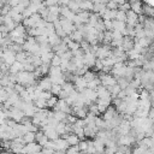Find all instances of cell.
<instances>
[{"mask_svg": "<svg viewBox=\"0 0 154 154\" xmlns=\"http://www.w3.org/2000/svg\"><path fill=\"white\" fill-rule=\"evenodd\" d=\"M99 78H100V81H101V84H102L103 87H106V88L113 87V85H117V84H118V83H117V78H116L114 76H112V75H106V73H103L102 71L99 72Z\"/></svg>", "mask_w": 154, "mask_h": 154, "instance_id": "obj_1", "label": "cell"}, {"mask_svg": "<svg viewBox=\"0 0 154 154\" xmlns=\"http://www.w3.org/2000/svg\"><path fill=\"white\" fill-rule=\"evenodd\" d=\"M0 58H1V60H2L6 65H8V66H12V65L17 61V60H16V53H13V52L10 51V49L1 51Z\"/></svg>", "mask_w": 154, "mask_h": 154, "instance_id": "obj_2", "label": "cell"}, {"mask_svg": "<svg viewBox=\"0 0 154 154\" xmlns=\"http://www.w3.org/2000/svg\"><path fill=\"white\" fill-rule=\"evenodd\" d=\"M52 81H51V77L49 76H45L43 78L38 79V84H37V88L42 91H51L52 89Z\"/></svg>", "mask_w": 154, "mask_h": 154, "instance_id": "obj_3", "label": "cell"}, {"mask_svg": "<svg viewBox=\"0 0 154 154\" xmlns=\"http://www.w3.org/2000/svg\"><path fill=\"white\" fill-rule=\"evenodd\" d=\"M134 143H137V142H136L135 136H132L131 134L125 135V136H119L118 140H117V144L118 146H128V147H130Z\"/></svg>", "mask_w": 154, "mask_h": 154, "instance_id": "obj_4", "label": "cell"}, {"mask_svg": "<svg viewBox=\"0 0 154 154\" xmlns=\"http://www.w3.org/2000/svg\"><path fill=\"white\" fill-rule=\"evenodd\" d=\"M83 59H84V65H87L88 67H94L97 58L90 51H87V52H84V58Z\"/></svg>", "mask_w": 154, "mask_h": 154, "instance_id": "obj_5", "label": "cell"}, {"mask_svg": "<svg viewBox=\"0 0 154 154\" xmlns=\"http://www.w3.org/2000/svg\"><path fill=\"white\" fill-rule=\"evenodd\" d=\"M70 148V144L67 143L66 140H63L61 137L57 141H54V149L55 152H66Z\"/></svg>", "mask_w": 154, "mask_h": 154, "instance_id": "obj_6", "label": "cell"}, {"mask_svg": "<svg viewBox=\"0 0 154 154\" xmlns=\"http://www.w3.org/2000/svg\"><path fill=\"white\" fill-rule=\"evenodd\" d=\"M75 88H76V90L78 91V93H83L87 88H88V82L83 78V77H81V76H78L77 77V79L75 81Z\"/></svg>", "mask_w": 154, "mask_h": 154, "instance_id": "obj_7", "label": "cell"}, {"mask_svg": "<svg viewBox=\"0 0 154 154\" xmlns=\"http://www.w3.org/2000/svg\"><path fill=\"white\" fill-rule=\"evenodd\" d=\"M119 113L117 112V109H116V107H113V106H109L108 107V109L106 111V113H103L102 116H101V118L105 120V122H111L116 116H118Z\"/></svg>", "mask_w": 154, "mask_h": 154, "instance_id": "obj_8", "label": "cell"}, {"mask_svg": "<svg viewBox=\"0 0 154 154\" xmlns=\"http://www.w3.org/2000/svg\"><path fill=\"white\" fill-rule=\"evenodd\" d=\"M24 117H25V114H24L23 111L17 109V108H14V107L11 108V119H13L14 122H17V123H22V120H23Z\"/></svg>", "mask_w": 154, "mask_h": 154, "instance_id": "obj_9", "label": "cell"}, {"mask_svg": "<svg viewBox=\"0 0 154 154\" xmlns=\"http://www.w3.org/2000/svg\"><path fill=\"white\" fill-rule=\"evenodd\" d=\"M83 94H84V95H85V97H87V99H89L93 103H94V102H96V101L99 100V95H97L96 90H93V89L87 88V89L83 91Z\"/></svg>", "mask_w": 154, "mask_h": 154, "instance_id": "obj_10", "label": "cell"}, {"mask_svg": "<svg viewBox=\"0 0 154 154\" xmlns=\"http://www.w3.org/2000/svg\"><path fill=\"white\" fill-rule=\"evenodd\" d=\"M130 5H131V10L134 12H136L138 16L144 14V12H143V4L142 2H140V1H130Z\"/></svg>", "mask_w": 154, "mask_h": 154, "instance_id": "obj_11", "label": "cell"}, {"mask_svg": "<svg viewBox=\"0 0 154 154\" xmlns=\"http://www.w3.org/2000/svg\"><path fill=\"white\" fill-rule=\"evenodd\" d=\"M63 42V40L57 35V34H54V35H51V36H48V43H49V46L53 48V47H57V46H59L60 43Z\"/></svg>", "mask_w": 154, "mask_h": 154, "instance_id": "obj_12", "label": "cell"}, {"mask_svg": "<svg viewBox=\"0 0 154 154\" xmlns=\"http://www.w3.org/2000/svg\"><path fill=\"white\" fill-rule=\"evenodd\" d=\"M67 143L70 144V147H75V146H78L79 144V142H81V140H79V137L77 136V135H75L73 132L72 134H69V137H67Z\"/></svg>", "mask_w": 154, "mask_h": 154, "instance_id": "obj_13", "label": "cell"}, {"mask_svg": "<svg viewBox=\"0 0 154 154\" xmlns=\"http://www.w3.org/2000/svg\"><path fill=\"white\" fill-rule=\"evenodd\" d=\"M137 146H142V147H144V148L149 149V148L154 147V143H153V141H152V137H144L141 142H138V143H137Z\"/></svg>", "mask_w": 154, "mask_h": 154, "instance_id": "obj_14", "label": "cell"}, {"mask_svg": "<svg viewBox=\"0 0 154 154\" xmlns=\"http://www.w3.org/2000/svg\"><path fill=\"white\" fill-rule=\"evenodd\" d=\"M73 13H79V12H82V10H81V7H79V1H70L69 2V6H67Z\"/></svg>", "mask_w": 154, "mask_h": 154, "instance_id": "obj_15", "label": "cell"}, {"mask_svg": "<svg viewBox=\"0 0 154 154\" xmlns=\"http://www.w3.org/2000/svg\"><path fill=\"white\" fill-rule=\"evenodd\" d=\"M143 12L149 18H153L154 17V7L152 5H149V4H144L143 5Z\"/></svg>", "mask_w": 154, "mask_h": 154, "instance_id": "obj_16", "label": "cell"}, {"mask_svg": "<svg viewBox=\"0 0 154 154\" xmlns=\"http://www.w3.org/2000/svg\"><path fill=\"white\" fill-rule=\"evenodd\" d=\"M125 29H126V23L119 22V20H113V30H118V31L123 32Z\"/></svg>", "mask_w": 154, "mask_h": 154, "instance_id": "obj_17", "label": "cell"}, {"mask_svg": "<svg viewBox=\"0 0 154 154\" xmlns=\"http://www.w3.org/2000/svg\"><path fill=\"white\" fill-rule=\"evenodd\" d=\"M70 38H71L72 41H76V42H78V43H81V42L84 40V36L82 35V32H81V31L76 30L75 32H72V34L70 35Z\"/></svg>", "mask_w": 154, "mask_h": 154, "instance_id": "obj_18", "label": "cell"}, {"mask_svg": "<svg viewBox=\"0 0 154 154\" xmlns=\"http://www.w3.org/2000/svg\"><path fill=\"white\" fill-rule=\"evenodd\" d=\"M107 89H108V91L111 93V96H112V99H117L118 94L122 91V88H120L118 84H117V85H113V87H108Z\"/></svg>", "mask_w": 154, "mask_h": 154, "instance_id": "obj_19", "label": "cell"}, {"mask_svg": "<svg viewBox=\"0 0 154 154\" xmlns=\"http://www.w3.org/2000/svg\"><path fill=\"white\" fill-rule=\"evenodd\" d=\"M23 138H24L25 144L34 143V142L36 141V134H35V132H28V134H25V135L23 136Z\"/></svg>", "mask_w": 154, "mask_h": 154, "instance_id": "obj_20", "label": "cell"}, {"mask_svg": "<svg viewBox=\"0 0 154 154\" xmlns=\"http://www.w3.org/2000/svg\"><path fill=\"white\" fill-rule=\"evenodd\" d=\"M54 55H55V53H54V52H49V53L42 54V55H41L42 63H43V64H49V65H51V61H52V59L54 58Z\"/></svg>", "mask_w": 154, "mask_h": 154, "instance_id": "obj_21", "label": "cell"}, {"mask_svg": "<svg viewBox=\"0 0 154 154\" xmlns=\"http://www.w3.org/2000/svg\"><path fill=\"white\" fill-rule=\"evenodd\" d=\"M60 75H63V70H61L60 66H51L48 76L53 77V76H60Z\"/></svg>", "mask_w": 154, "mask_h": 154, "instance_id": "obj_22", "label": "cell"}, {"mask_svg": "<svg viewBox=\"0 0 154 154\" xmlns=\"http://www.w3.org/2000/svg\"><path fill=\"white\" fill-rule=\"evenodd\" d=\"M55 130H57V132H58L60 136H63V135L67 134V131H66V123H64V122H60V123L57 125Z\"/></svg>", "mask_w": 154, "mask_h": 154, "instance_id": "obj_23", "label": "cell"}, {"mask_svg": "<svg viewBox=\"0 0 154 154\" xmlns=\"http://www.w3.org/2000/svg\"><path fill=\"white\" fill-rule=\"evenodd\" d=\"M100 85H101V81H100L99 76H97L94 81H91V82L88 83V88H89V89H93V90H96L97 87H100Z\"/></svg>", "mask_w": 154, "mask_h": 154, "instance_id": "obj_24", "label": "cell"}, {"mask_svg": "<svg viewBox=\"0 0 154 154\" xmlns=\"http://www.w3.org/2000/svg\"><path fill=\"white\" fill-rule=\"evenodd\" d=\"M117 83H118V85L122 88V90H125V89L130 85V82H129L126 78H123V77L118 78V79H117Z\"/></svg>", "mask_w": 154, "mask_h": 154, "instance_id": "obj_25", "label": "cell"}, {"mask_svg": "<svg viewBox=\"0 0 154 154\" xmlns=\"http://www.w3.org/2000/svg\"><path fill=\"white\" fill-rule=\"evenodd\" d=\"M34 105L38 108V109H45L47 108V100H43V99H37L36 101H34Z\"/></svg>", "mask_w": 154, "mask_h": 154, "instance_id": "obj_26", "label": "cell"}, {"mask_svg": "<svg viewBox=\"0 0 154 154\" xmlns=\"http://www.w3.org/2000/svg\"><path fill=\"white\" fill-rule=\"evenodd\" d=\"M58 101H59V97L58 96H52L49 100H47V108H52L53 109L57 106Z\"/></svg>", "mask_w": 154, "mask_h": 154, "instance_id": "obj_27", "label": "cell"}, {"mask_svg": "<svg viewBox=\"0 0 154 154\" xmlns=\"http://www.w3.org/2000/svg\"><path fill=\"white\" fill-rule=\"evenodd\" d=\"M54 34H55V26H54V24L47 22V25H46V35L47 36H51V35H54Z\"/></svg>", "mask_w": 154, "mask_h": 154, "instance_id": "obj_28", "label": "cell"}, {"mask_svg": "<svg viewBox=\"0 0 154 154\" xmlns=\"http://www.w3.org/2000/svg\"><path fill=\"white\" fill-rule=\"evenodd\" d=\"M61 90H63V87H61V85H59V84H53V85H52V89H51V93H52L53 96H59V94L61 93Z\"/></svg>", "mask_w": 154, "mask_h": 154, "instance_id": "obj_29", "label": "cell"}, {"mask_svg": "<svg viewBox=\"0 0 154 154\" xmlns=\"http://www.w3.org/2000/svg\"><path fill=\"white\" fill-rule=\"evenodd\" d=\"M116 20H119V22H124V23H126V22H128L126 12H123V11H119V10H118V13H117V18H116Z\"/></svg>", "mask_w": 154, "mask_h": 154, "instance_id": "obj_30", "label": "cell"}, {"mask_svg": "<svg viewBox=\"0 0 154 154\" xmlns=\"http://www.w3.org/2000/svg\"><path fill=\"white\" fill-rule=\"evenodd\" d=\"M96 77H97V76L95 75V72H94V71H90V70H89V71L83 76V78H84L88 83H89V82H91V81H94Z\"/></svg>", "mask_w": 154, "mask_h": 154, "instance_id": "obj_31", "label": "cell"}, {"mask_svg": "<svg viewBox=\"0 0 154 154\" xmlns=\"http://www.w3.org/2000/svg\"><path fill=\"white\" fill-rule=\"evenodd\" d=\"M35 38H36V42L40 46H42V45H49L48 43V36H46V35H41V36L35 37Z\"/></svg>", "mask_w": 154, "mask_h": 154, "instance_id": "obj_32", "label": "cell"}, {"mask_svg": "<svg viewBox=\"0 0 154 154\" xmlns=\"http://www.w3.org/2000/svg\"><path fill=\"white\" fill-rule=\"evenodd\" d=\"M67 47H69V49L72 52V51H77V49H79V48H81V45H79L78 42L71 40V41L67 43Z\"/></svg>", "mask_w": 154, "mask_h": 154, "instance_id": "obj_33", "label": "cell"}, {"mask_svg": "<svg viewBox=\"0 0 154 154\" xmlns=\"http://www.w3.org/2000/svg\"><path fill=\"white\" fill-rule=\"evenodd\" d=\"M8 97H10L8 93L5 90V88H1V90H0V100H1V102L5 103L8 100Z\"/></svg>", "mask_w": 154, "mask_h": 154, "instance_id": "obj_34", "label": "cell"}, {"mask_svg": "<svg viewBox=\"0 0 154 154\" xmlns=\"http://www.w3.org/2000/svg\"><path fill=\"white\" fill-rule=\"evenodd\" d=\"M49 69H51V65L49 64H42V66L40 67V70H41V73H42L43 77L49 75Z\"/></svg>", "mask_w": 154, "mask_h": 154, "instance_id": "obj_35", "label": "cell"}, {"mask_svg": "<svg viewBox=\"0 0 154 154\" xmlns=\"http://www.w3.org/2000/svg\"><path fill=\"white\" fill-rule=\"evenodd\" d=\"M146 152H147V148H144L142 146H136L132 149V154H146Z\"/></svg>", "mask_w": 154, "mask_h": 154, "instance_id": "obj_36", "label": "cell"}, {"mask_svg": "<svg viewBox=\"0 0 154 154\" xmlns=\"http://www.w3.org/2000/svg\"><path fill=\"white\" fill-rule=\"evenodd\" d=\"M112 38H113V41H118V40H123L124 36H123V34H122L120 31L113 30V31H112Z\"/></svg>", "mask_w": 154, "mask_h": 154, "instance_id": "obj_37", "label": "cell"}, {"mask_svg": "<svg viewBox=\"0 0 154 154\" xmlns=\"http://www.w3.org/2000/svg\"><path fill=\"white\" fill-rule=\"evenodd\" d=\"M61 58L59 57V55H54V58L52 59V61H51V66H60L61 65Z\"/></svg>", "mask_w": 154, "mask_h": 154, "instance_id": "obj_38", "label": "cell"}, {"mask_svg": "<svg viewBox=\"0 0 154 154\" xmlns=\"http://www.w3.org/2000/svg\"><path fill=\"white\" fill-rule=\"evenodd\" d=\"M88 109H89V113H91V114H94V116L100 114V113H99V108H97V103H91V105L88 107Z\"/></svg>", "mask_w": 154, "mask_h": 154, "instance_id": "obj_39", "label": "cell"}, {"mask_svg": "<svg viewBox=\"0 0 154 154\" xmlns=\"http://www.w3.org/2000/svg\"><path fill=\"white\" fill-rule=\"evenodd\" d=\"M88 143H89V146H88V149H87V152H88L89 154H96L95 142H94V141H88Z\"/></svg>", "mask_w": 154, "mask_h": 154, "instance_id": "obj_40", "label": "cell"}, {"mask_svg": "<svg viewBox=\"0 0 154 154\" xmlns=\"http://www.w3.org/2000/svg\"><path fill=\"white\" fill-rule=\"evenodd\" d=\"M106 7L108 8V10H119V5L117 4V1L114 0V1H108L107 2V5H106Z\"/></svg>", "mask_w": 154, "mask_h": 154, "instance_id": "obj_41", "label": "cell"}, {"mask_svg": "<svg viewBox=\"0 0 154 154\" xmlns=\"http://www.w3.org/2000/svg\"><path fill=\"white\" fill-rule=\"evenodd\" d=\"M81 150H79V147L78 146H75V147H70L67 150H66V154H79Z\"/></svg>", "mask_w": 154, "mask_h": 154, "instance_id": "obj_42", "label": "cell"}, {"mask_svg": "<svg viewBox=\"0 0 154 154\" xmlns=\"http://www.w3.org/2000/svg\"><path fill=\"white\" fill-rule=\"evenodd\" d=\"M88 146H89V143H88V141H81L79 142V144H78V147H79V150L81 152H87V149H88Z\"/></svg>", "mask_w": 154, "mask_h": 154, "instance_id": "obj_43", "label": "cell"}, {"mask_svg": "<svg viewBox=\"0 0 154 154\" xmlns=\"http://www.w3.org/2000/svg\"><path fill=\"white\" fill-rule=\"evenodd\" d=\"M106 31H113V20H103Z\"/></svg>", "mask_w": 154, "mask_h": 154, "instance_id": "obj_44", "label": "cell"}, {"mask_svg": "<svg viewBox=\"0 0 154 154\" xmlns=\"http://www.w3.org/2000/svg\"><path fill=\"white\" fill-rule=\"evenodd\" d=\"M43 5H45L46 7H52V6L59 5V1H55V0H48V1H43Z\"/></svg>", "mask_w": 154, "mask_h": 154, "instance_id": "obj_45", "label": "cell"}, {"mask_svg": "<svg viewBox=\"0 0 154 154\" xmlns=\"http://www.w3.org/2000/svg\"><path fill=\"white\" fill-rule=\"evenodd\" d=\"M52 96L53 95H52L51 91H42L41 93V99H43V100H49Z\"/></svg>", "mask_w": 154, "mask_h": 154, "instance_id": "obj_46", "label": "cell"}, {"mask_svg": "<svg viewBox=\"0 0 154 154\" xmlns=\"http://www.w3.org/2000/svg\"><path fill=\"white\" fill-rule=\"evenodd\" d=\"M118 146L117 147H112V148H106V150H105V154H116L117 152H118Z\"/></svg>", "mask_w": 154, "mask_h": 154, "instance_id": "obj_47", "label": "cell"}, {"mask_svg": "<svg viewBox=\"0 0 154 154\" xmlns=\"http://www.w3.org/2000/svg\"><path fill=\"white\" fill-rule=\"evenodd\" d=\"M97 108H99V113L102 116L103 113H106V111L108 109L107 106H103V105H97Z\"/></svg>", "mask_w": 154, "mask_h": 154, "instance_id": "obj_48", "label": "cell"}, {"mask_svg": "<svg viewBox=\"0 0 154 154\" xmlns=\"http://www.w3.org/2000/svg\"><path fill=\"white\" fill-rule=\"evenodd\" d=\"M7 5L13 8V7H16V6L19 5V0H10V1H7Z\"/></svg>", "mask_w": 154, "mask_h": 154, "instance_id": "obj_49", "label": "cell"}, {"mask_svg": "<svg viewBox=\"0 0 154 154\" xmlns=\"http://www.w3.org/2000/svg\"><path fill=\"white\" fill-rule=\"evenodd\" d=\"M30 2L31 1H29V0H19V5L23 6V7H25V8H28L30 6Z\"/></svg>", "mask_w": 154, "mask_h": 154, "instance_id": "obj_50", "label": "cell"}, {"mask_svg": "<svg viewBox=\"0 0 154 154\" xmlns=\"http://www.w3.org/2000/svg\"><path fill=\"white\" fill-rule=\"evenodd\" d=\"M43 154H54L55 153V150L54 149H51V148H42V150H41Z\"/></svg>", "mask_w": 154, "mask_h": 154, "instance_id": "obj_51", "label": "cell"}, {"mask_svg": "<svg viewBox=\"0 0 154 154\" xmlns=\"http://www.w3.org/2000/svg\"><path fill=\"white\" fill-rule=\"evenodd\" d=\"M148 118L152 119V120L154 122V108H153V107H152L150 111H149V116H148Z\"/></svg>", "mask_w": 154, "mask_h": 154, "instance_id": "obj_52", "label": "cell"}, {"mask_svg": "<svg viewBox=\"0 0 154 154\" xmlns=\"http://www.w3.org/2000/svg\"><path fill=\"white\" fill-rule=\"evenodd\" d=\"M79 154H89V153H88V152H81Z\"/></svg>", "mask_w": 154, "mask_h": 154, "instance_id": "obj_53", "label": "cell"}, {"mask_svg": "<svg viewBox=\"0 0 154 154\" xmlns=\"http://www.w3.org/2000/svg\"><path fill=\"white\" fill-rule=\"evenodd\" d=\"M96 154H105V153H96Z\"/></svg>", "mask_w": 154, "mask_h": 154, "instance_id": "obj_54", "label": "cell"}]
</instances>
